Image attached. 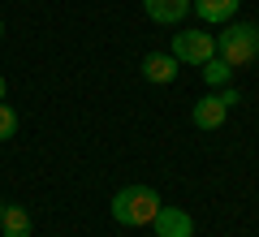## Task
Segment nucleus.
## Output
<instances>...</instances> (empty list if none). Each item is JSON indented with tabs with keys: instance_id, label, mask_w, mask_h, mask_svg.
I'll return each instance as SVG.
<instances>
[{
	"instance_id": "1",
	"label": "nucleus",
	"mask_w": 259,
	"mask_h": 237,
	"mask_svg": "<svg viewBox=\"0 0 259 237\" xmlns=\"http://www.w3.org/2000/svg\"><path fill=\"white\" fill-rule=\"evenodd\" d=\"M160 211V194L151 190V185H125V190L112 194V220L125 228H143L151 224Z\"/></svg>"
},
{
	"instance_id": "2",
	"label": "nucleus",
	"mask_w": 259,
	"mask_h": 237,
	"mask_svg": "<svg viewBox=\"0 0 259 237\" xmlns=\"http://www.w3.org/2000/svg\"><path fill=\"white\" fill-rule=\"evenodd\" d=\"M216 56L229 61L233 69L259 61V26L255 22H225V30L216 35Z\"/></svg>"
},
{
	"instance_id": "3",
	"label": "nucleus",
	"mask_w": 259,
	"mask_h": 237,
	"mask_svg": "<svg viewBox=\"0 0 259 237\" xmlns=\"http://www.w3.org/2000/svg\"><path fill=\"white\" fill-rule=\"evenodd\" d=\"M173 56L182 65H203L207 56H216V35H207V30H182V35H173Z\"/></svg>"
},
{
	"instance_id": "4",
	"label": "nucleus",
	"mask_w": 259,
	"mask_h": 237,
	"mask_svg": "<svg viewBox=\"0 0 259 237\" xmlns=\"http://www.w3.org/2000/svg\"><path fill=\"white\" fill-rule=\"evenodd\" d=\"M151 228H156V237H194V220L182 207H164V203H160Z\"/></svg>"
},
{
	"instance_id": "5",
	"label": "nucleus",
	"mask_w": 259,
	"mask_h": 237,
	"mask_svg": "<svg viewBox=\"0 0 259 237\" xmlns=\"http://www.w3.org/2000/svg\"><path fill=\"white\" fill-rule=\"evenodd\" d=\"M177 69H182V61H177L173 52H147L143 56V78L156 86H168L177 78Z\"/></svg>"
},
{
	"instance_id": "6",
	"label": "nucleus",
	"mask_w": 259,
	"mask_h": 237,
	"mask_svg": "<svg viewBox=\"0 0 259 237\" xmlns=\"http://www.w3.org/2000/svg\"><path fill=\"white\" fill-rule=\"evenodd\" d=\"M190 117H194V125H199V129H221L225 117H229V104L212 91V95H203V100H194Z\"/></svg>"
},
{
	"instance_id": "7",
	"label": "nucleus",
	"mask_w": 259,
	"mask_h": 237,
	"mask_svg": "<svg viewBox=\"0 0 259 237\" xmlns=\"http://www.w3.org/2000/svg\"><path fill=\"white\" fill-rule=\"evenodd\" d=\"M143 13L160 26H177V22L190 13V0H143Z\"/></svg>"
},
{
	"instance_id": "8",
	"label": "nucleus",
	"mask_w": 259,
	"mask_h": 237,
	"mask_svg": "<svg viewBox=\"0 0 259 237\" xmlns=\"http://www.w3.org/2000/svg\"><path fill=\"white\" fill-rule=\"evenodd\" d=\"M0 233H5V237H30V233H35L30 211L18 207V203H5V211H0Z\"/></svg>"
},
{
	"instance_id": "9",
	"label": "nucleus",
	"mask_w": 259,
	"mask_h": 237,
	"mask_svg": "<svg viewBox=\"0 0 259 237\" xmlns=\"http://www.w3.org/2000/svg\"><path fill=\"white\" fill-rule=\"evenodd\" d=\"M190 9L199 13L203 22L225 26V22H233V13H238V0H190Z\"/></svg>"
},
{
	"instance_id": "10",
	"label": "nucleus",
	"mask_w": 259,
	"mask_h": 237,
	"mask_svg": "<svg viewBox=\"0 0 259 237\" xmlns=\"http://www.w3.org/2000/svg\"><path fill=\"white\" fill-rule=\"evenodd\" d=\"M199 73H203V82L212 86V91H221V86H229V82H233V65H229V61H221V56H207V61L199 65Z\"/></svg>"
},
{
	"instance_id": "11",
	"label": "nucleus",
	"mask_w": 259,
	"mask_h": 237,
	"mask_svg": "<svg viewBox=\"0 0 259 237\" xmlns=\"http://www.w3.org/2000/svg\"><path fill=\"white\" fill-rule=\"evenodd\" d=\"M13 134H18V112L9 100H0V143H9Z\"/></svg>"
},
{
	"instance_id": "12",
	"label": "nucleus",
	"mask_w": 259,
	"mask_h": 237,
	"mask_svg": "<svg viewBox=\"0 0 259 237\" xmlns=\"http://www.w3.org/2000/svg\"><path fill=\"white\" fill-rule=\"evenodd\" d=\"M0 100H9V82H5V73H0Z\"/></svg>"
},
{
	"instance_id": "13",
	"label": "nucleus",
	"mask_w": 259,
	"mask_h": 237,
	"mask_svg": "<svg viewBox=\"0 0 259 237\" xmlns=\"http://www.w3.org/2000/svg\"><path fill=\"white\" fill-rule=\"evenodd\" d=\"M0 35H5V18H0Z\"/></svg>"
},
{
	"instance_id": "14",
	"label": "nucleus",
	"mask_w": 259,
	"mask_h": 237,
	"mask_svg": "<svg viewBox=\"0 0 259 237\" xmlns=\"http://www.w3.org/2000/svg\"><path fill=\"white\" fill-rule=\"evenodd\" d=\"M0 211H5V203H0Z\"/></svg>"
}]
</instances>
